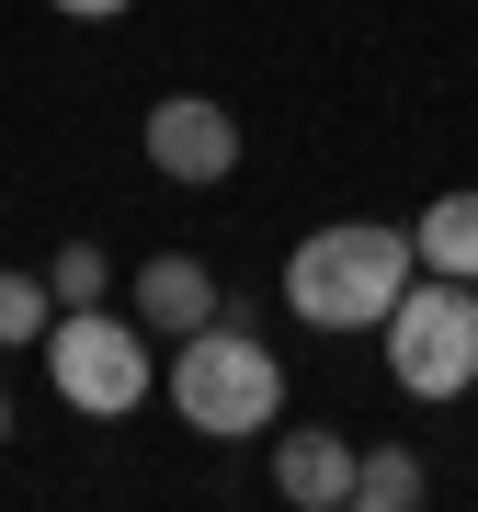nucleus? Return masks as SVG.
Instances as JSON below:
<instances>
[{"label": "nucleus", "mask_w": 478, "mask_h": 512, "mask_svg": "<svg viewBox=\"0 0 478 512\" xmlns=\"http://www.w3.org/2000/svg\"><path fill=\"white\" fill-rule=\"evenodd\" d=\"M46 319H57L46 274H0V353H12V342H46Z\"/></svg>", "instance_id": "10"}, {"label": "nucleus", "mask_w": 478, "mask_h": 512, "mask_svg": "<svg viewBox=\"0 0 478 512\" xmlns=\"http://www.w3.org/2000/svg\"><path fill=\"white\" fill-rule=\"evenodd\" d=\"M148 160H160L171 183H228V171H239V114L205 103V92L148 103Z\"/></svg>", "instance_id": "5"}, {"label": "nucleus", "mask_w": 478, "mask_h": 512, "mask_svg": "<svg viewBox=\"0 0 478 512\" xmlns=\"http://www.w3.org/2000/svg\"><path fill=\"white\" fill-rule=\"evenodd\" d=\"M353 501H365V512H410V501H422V456H410V444L353 456Z\"/></svg>", "instance_id": "9"}, {"label": "nucleus", "mask_w": 478, "mask_h": 512, "mask_svg": "<svg viewBox=\"0 0 478 512\" xmlns=\"http://www.w3.org/2000/svg\"><path fill=\"white\" fill-rule=\"evenodd\" d=\"M46 296H57V308H103V296H114V262L69 239V251H57V274H46Z\"/></svg>", "instance_id": "11"}, {"label": "nucleus", "mask_w": 478, "mask_h": 512, "mask_svg": "<svg viewBox=\"0 0 478 512\" xmlns=\"http://www.w3.org/2000/svg\"><path fill=\"white\" fill-rule=\"evenodd\" d=\"M422 274H456V285H478V183L422 205Z\"/></svg>", "instance_id": "8"}, {"label": "nucleus", "mask_w": 478, "mask_h": 512, "mask_svg": "<svg viewBox=\"0 0 478 512\" xmlns=\"http://www.w3.org/2000/svg\"><path fill=\"white\" fill-rule=\"evenodd\" d=\"M410 274H422V239H410V228L342 217V228H308L285 251V308L308 330H376L387 308H399Z\"/></svg>", "instance_id": "1"}, {"label": "nucleus", "mask_w": 478, "mask_h": 512, "mask_svg": "<svg viewBox=\"0 0 478 512\" xmlns=\"http://www.w3.org/2000/svg\"><path fill=\"white\" fill-rule=\"evenodd\" d=\"M376 330H387V376L410 399H456L478 376V285H456V274H410Z\"/></svg>", "instance_id": "3"}, {"label": "nucleus", "mask_w": 478, "mask_h": 512, "mask_svg": "<svg viewBox=\"0 0 478 512\" xmlns=\"http://www.w3.org/2000/svg\"><path fill=\"white\" fill-rule=\"evenodd\" d=\"M0 444H12V399H0Z\"/></svg>", "instance_id": "13"}, {"label": "nucleus", "mask_w": 478, "mask_h": 512, "mask_svg": "<svg viewBox=\"0 0 478 512\" xmlns=\"http://www.w3.org/2000/svg\"><path fill=\"white\" fill-rule=\"evenodd\" d=\"M46 376L80 421H126L148 399V319H114V308H57L46 319Z\"/></svg>", "instance_id": "4"}, {"label": "nucleus", "mask_w": 478, "mask_h": 512, "mask_svg": "<svg viewBox=\"0 0 478 512\" xmlns=\"http://www.w3.org/2000/svg\"><path fill=\"white\" fill-rule=\"evenodd\" d=\"M171 410H183L205 444L274 433V410H285L274 342H251V319H228V308L205 319V330H183V353H171Z\"/></svg>", "instance_id": "2"}, {"label": "nucleus", "mask_w": 478, "mask_h": 512, "mask_svg": "<svg viewBox=\"0 0 478 512\" xmlns=\"http://www.w3.org/2000/svg\"><path fill=\"white\" fill-rule=\"evenodd\" d=\"M137 319L160 330V342L205 330V319H217V274H205L194 251H160V262H137Z\"/></svg>", "instance_id": "7"}, {"label": "nucleus", "mask_w": 478, "mask_h": 512, "mask_svg": "<svg viewBox=\"0 0 478 512\" xmlns=\"http://www.w3.org/2000/svg\"><path fill=\"white\" fill-rule=\"evenodd\" d=\"M57 12H69V23H114L126 0H57Z\"/></svg>", "instance_id": "12"}, {"label": "nucleus", "mask_w": 478, "mask_h": 512, "mask_svg": "<svg viewBox=\"0 0 478 512\" xmlns=\"http://www.w3.org/2000/svg\"><path fill=\"white\" fill-rule=\"evenodd\" d=\"M274 490H285L296 512H342V501H353V433H331V421L274 433Z\"/></svg>", "instance_id": "6"}]
</instances>
